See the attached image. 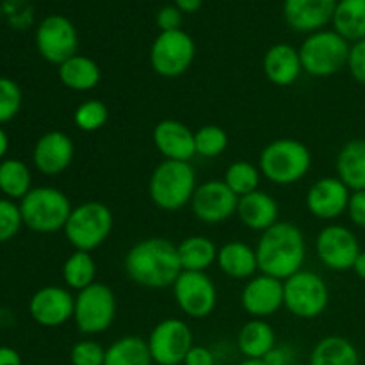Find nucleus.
Instances as JSON below:
<instances>
[{
	"mask_svg": "<svg viewBox=\"0 0 365 365\" xmlns=\"http://www.w3.org/2000/svg\"><path fill=\"white\" fill-rule=\"evenodd\" d=\"M123 266L135 285L152 291L173 287L182 273L177 245L164 237H146L135 242L125 255Z\"/></svg>",
	"mask_w": 365,
	"mask_h": 365,
	"instance_id": "obj_1",
	"label": "nucleus"
},
{
	"mask_svg": "<svg viewBox=\"0 0 365 365\" xmlns=\"http://www.w3.org/2000/svg\"><path fill=\"white\" fill-rule=\"evenodd\" d=\"M259 273L285 282L303 269L307 241L302 228L291 221H278L262 232L255 246Z\"/></svg>",
	"mask_w": 365,
	"mask_h": 365,
	"instance_id": "obj_2",
	"label": "nucleus"
},
{
	"mask_svg": "<svg viewBox=\"0 0 365 365\" xmlns=\"http://www.w3.org/2000/svg\"><path fill=\"white\" fill-rule=\"evenodd\" d=\"M259 170L271 184L292 185L303 180L312 170V152L299 139H274L260 152Z\"/></svg>",
	"mask_w": 365,
	"mask_h": 365,
	"instance_id": "obj_3",
	"label": "nucleus"
},
{
	"mask_svg": "<svg viewBox=\"0 0 365 365\" xmlns=\"http://www.w3.org/2000/svg\"><path fill=\"white\" fill-rule=\"evenodd\" d=\"M196 187H198V178L191 163L164 159L152 171L148 195L157 209L177 212L185 205H191Z\"/></svg>",
	"mask_w": 365,
	"mask_h": 365,
	"instance_id": "obj_4",
	"label": "nucleus"
},
{
	"mask_svg": "<svg viewBox=\"0 0 365 365\" xmlns=\"http://www.w3.org/2000/svg\"><path fill=\"white\" fill-rule=\"evenodd\" d=\"M349 48V41H346L334 29L312 32L303 39L298 48L303 73L317 78L337 75L342 68L348 66Z\"/></svg>",
	"mask_w": 365,
	"mask_h": 365,
	"instance_id": "obj_5",
	"label": "nucleus"
},
{
	"mask_svg": "<svg viewBox=\"0 0 365 365\" xmlns=\"http://www.w3.org/2000/svg\"><path fill=\"white\" fill-rule=\"evenodd\" d=\"M71 210L70 198L56 187H34L20 202L24 225L38 234L64 230Z\"/></svg>",
	"mask_w": 365,
	"mask_h": 365,
	"instance_id": "obj_6",
	"label": "nucleus"
},
{
	"mask_svg": "<svg viewBox=\"0 0 365 365\" xmlns=\"http://www.w3.org/2000/svg\"><path fill=\"white\" fill-rule=\"evenodd\" d=\"M114 216L102 202H84L73 207L64 227L68 242L78 252H95L109 239Z\"/></svg>",
	"mask_w": 365,
	"mask_h": 365,
	"instance_id": "obj_7",
	"label": "nucleus"
},
{
	"mask_svg": "<svg viewBox=\"0 0 365 365\" xmlns=\"http://www.w3.org/2000/svg\"><path fill=\"white\" fill-rule=\"evenodd\" d=\"M118 303L113 289L95 282L75 296L73 321L82 335H100L113 327L116 319Z\"/></svg>",
	"mask_w": 365,
	"mask_h": 365,
	"instance_id": "obj_8",
	"label": "nucleus"
},
{
	"mask_svg": "<svg viewBox=\"0 0 365 365\" xmlns=\"http://www.w3.org/2000/svg\"><path fill=\"white\" fill-rule=\"evenodd\" d=\"M330 303V289L323 277L302 269L284 282V307L299 319L323 316Z\"/></svg>",
	"mask_w": 365,
	"mask_h": 365,
	"instance_id": "obj_9",
	"label": "nucleus"
},
{
	"mask_svg": "<svg viewBox=\"0 0 365 365\" xmlns=\"http://www.w3.org/2000/svg\"><path fill=\"white\" fill-rule=\"evenodd\" d=\"M196 57V43L185 31L160 32L150 48V64L164 78H177L191 68Z\"/></svg>",
	"mask_w": 365,
	"mask_h": 365,
	"instance_id": "obj_10",
	"label": "nucleus"
},
{
	"mask_svg": "<svg viewBox=\"0 0 365 365\" xmlns=\"http://www.w3.org/2000/svg\"><path fill=\"white\" fill-rule=\"evenodd\" d=\"M171 289L178 309L191 319H205L216 310L217 289L207 273L182 271Z\"/></svg>",
	"mask_w": 365,
	"mask_h": 365,
	"instance_id": "obj_11",
	"label": "nucleus"
},
{
	"mask_svg": "<svg viewBox=\"0 0 365 365\" xmlns=\"http://www.w3.org/2000/svg\"><path fill=\"white\" fill-rule=\"evenodd\" d=\"M146 342L155 365H182L189 349L195 346L191 328L178 317H168L157 323Z\"/></svg>",
	"mask_w": 365,
	"mask_h": 365,
	"instance_id": "obj_12",
	"label": "nucleus"
},
{
	"mask_svg": "<svg viewBox=\"0 0 365 365\" xmlns=\"http://www.w3.org/2000/svg\"><path fill=\"white\" fill-rule=\"evenodd\" d=\"M36 46L39 56L50 64H63L77 53L78 34L73 21L63 14L43 18L36 29Z\"/></svg>",
	"mask_w": 365,
	"mask_h": 365,
	"instance_id": "obj_13",
	"label": "nucleus"
},
{
	"mask_svg": "<svg viewBox=\"0 0 365 365\" xmlns=\"http://www.w3.org/2000/svg\"><path fill=\"white\" fill-rule=\"evenodd\" d=\"M360 242L355 232L342 225H328L316 237V255L330 271H349L360 255Z\"/></svg>",
	"mask_w": 365,
	"mask_h": 365,
	"instance_id": "obj_14",
	"label": "nucleus"
},
{
	"mask_svg": "<svg viewBox=\"0 0 365 365\" xmlns=\"http://www.w3.org/2000/svg\"><path fill=\"white\" fill-rule=\"evenodd\" d=\"M239 198L225 180H207L198 184L191 200V210L202 223L217 225L237 214Z\"/></svg>",
	"mask_w": 365,
	"mask_h": 365,
	"instance_id": "obj_15",
	"label": "nucleus"
},
{
	"mask_svg": "<svg viewBox=\"0 0 365 365\" xmlns=\"http://www.w3.org/2000/svg\"><path fill=\"white\" fill-rule=\"evenodd\" d=\"M351 191L339 177H323L314 182L305 196L307 210L314 217L334 221L348 210Z\"/></svg>",
	"mask_w": 365,
	"mask_h": 365,
	"instance_id": "obj_16",
	"label": "nucleus"
},
{
	"mask_svg": "<svg viewBox=\"0 0 365 365\" xmlns=\"http://www.w3.org/2000/svg\"><path fill=\"white\" fill-rule=\"evenodd\" d=\"M241 305L252 319H267L284 307V282L259 273L246 282Z\"/></svg>",
	"mask_w": 365,
	"mask_h": 365,
	"instance_id": "obj_17",
	"label": "nucleus"
},
{
	"mask_svg": "<svg viewBox=\"0 0 365 365\" xmlns=\"http://www.w3.org/2000/svg\"><path fill=\"white\" fill-rule=\"evenodd\" d=\"M75 296L68 287L59 285H46L34 292L29 302V312L38 324L45 328L63 327L73 319Z\"/></svg>",
	"mask_w": 365,
	"mask_h": 365,
	"instance_id": "obj_18",
	"label": "nucleus"
},
{
	"mask_svg": "<svg viewBox=\"0 0 365 365\" xmlns=\"http://www.w3.org/2000/svg\"><path fill=\"white\" fill-rule=\"evenodd\" d=\"M75 157V145L68 134L52 130L43 134L32 150V163L39 173L56 177L71 166Z\"/></svg>",
	"mask_w": 365,
	"mask_h": 365,
	"instance_id": "obj_19",
	"label": "nucleus"
},
{
	"mask_svg": "<svg viewBox=\"0 0 365 365\" xmlns=\"http://www.w3.org/2000/svg\"><path fill=\"white\" fill-rule=\"evenodd\" d=\"M339 0H284V18L296 32L323 31L331 24Z\"/></svg>",
	"mask_w": 365,
	"mask_h": 365,
	"instance_id": "obj_20",
	"label": "nucleus"
},
{
	"mask_svg": "<svg viewBox=\"0 0 365 365\" xmlns=\"http://www.w3.org/2000/svg\"><path fill=\"white\" fill-rule=\"evenodd\" d=\"M153 145L166 160L191 163L196 157L195 132L178 120H163L153 128Z\"/></svg>",
	"mask_w": 365,
	"mask_h": 365,
	"instance_id": "obj_21",
	"label": "nucleus"
},
{
	"mask_svg": "<svg viewBox=\"0 0 365 365\" xmlns=\"http://www.w3.org/2000/svg\"><path fill=\"white\" fill-rule=\"evenodd\" d=\"M262 70L267 81L280 88L292 86L303 73L298 48L289 43H277L269 46L262 59Z\"/></svg>",
	"mask_w": 365,
	"mask_h": 365,
	"instance_id": "obj_22",
	"label": "nucleus"
},
{
	"mask_svg": "<svg viewBox=\"0 0 365 365\" xmlns=\"http://www.w3.org/2000/svg\"><path fill=\"white\" fill-rule=\"evenodd\" d=\"M235 216L241 220L246 228L253 232H266L267 228L278 223L280 216V207L278 202L266 191H255L239 198L237 214Z\"/></svg>",
	"mask_w": 365,
	"mask_h": 365,
	"instance_id": "obj_23",
	"label": "nucleus"
},
{
	"mask_svg": "<svg viewBox=\"0 0 365 365\" xmlns=\"http://www.w3.org/2000/svg\"><path fill=\"white\" fill-rule=\"evenodd\" d=\"M217 267L234 280H250L259 271V260L253 246L242 241H228L217 250Z\"/></svg>",
	"mask_w": 365,
	"mask_h": 365,
	"instance_id": "obj_24",
	"label": "nucleus"
},
{
	"mask_svg": "<svg viewBox=\"0 0 365 365\" xmlns=\"http://www.w3.org/2000/svg\"><path fill=\"white\" fill-rule=\"evenodd\" d=\"M57 75L64 88L77 93L93 91L95 88H98L100 81H102V70H100L98 63L82 53H75L73 57L59 64Z\"/></svg>",
	"mask_w": 365,
	"mask_h": 365,
	"instance_id": "obj_25",
	"label": "nucleus"
},
{
	"mask_svg": "<svg viewBox=\"0 0 365 365\" xmlns=\"http://www.w3.org/2000/svg\"><path fill=\"white\" fill-rule=\"evenodd\" d=\"M335 170L349 191H365V139H351L342 146Z\"/></svg>",
	"mask_w": 365,
	"mask_h": 365,
	"instance_id": "obj_26",
	"label": "nucleus"
},
{
	"mask_svg": "<svg viewBox=\"0 0 365 365\" xmlns=\"http://www.w3.org/2000/svg\"><path fill=\"white\" fill-rule=\"evenodd\" d=\"M277 346V334L266 319H250L239 330L237 348L245 359L264 360Z\"/></svg>",
	"mask_w": 365,
	"mask_h": 365,
	"instance_id": "obj_27",
	"label": "nucleus"
},
{
	"mask_svg": "<svg viewBox=\"0 0 365 365\" xmlns=\"http://www.w3.org/2000/svg\"><path fill=\"white\" fill-rule=\"evenodd\" d=\"M309 365H362V362L351 341L341 335H328L314 346Z\"/></svg>",
	"mask_w": 365,
	"mask_h": 365,
	"instance_id": "obj_28",
	"label": "nucleus"
},
{
	"mask_svg": "<svg viewBox=\"0 0 365 365\" xmlns=\"http://www.w3.org/2000/svg\"><path fill=\"white\" fill-rule=\"evenodd\" d=\"M182 271H200L205 273L217 260V246L207 235H189L177 245Z\"/></svg>",
	"mask_w": 365,
	"mask_h": 365,
	"instance_id": "obj_29",
	"label": "nucleus"
},
{
	"mask_svg": "<svg viewBox=\"0 0 365 365\" xmlns=\"http://www.w3.org/2000/svg\"><path fill=\"white\" fill-rule=\"evenodd\" d=\"M331 24L334 31L346 41H362L365 39V0H339Z\"/></svg>",
	"mask_w": 365,
	"mask_h": 365,
	"instance_id": "obj_30",
	"label": "nucleus"
},
{
	"mask_svg": "<svg viewBox=\"0 0 365 365\" xmlns=\"http://www.w3.org/2000/svg\"><path fill=\"white\" fill-rule=\"evenodd\" d=\"M103 365H153L148 342L138 335H127L106 348Z\"/></svg>",
	"mask_w": 365,
	"mask_h": 365,
	"instance_id": "obj_31",
	"label": "nucleus"
},
{
	"mask_svg": "<svg viewBox=\"0 0 365 365\" xmlns=\"http://www.w3.org/2000/svg\"><path fill=\"white\" fill-rule=\"evenodd\" d=\"M63 280L68 289L82 291L96 282V262L89 252L75 250L63 264Z\"/></svg>",
	"mask_w": 365,
	"mask_h": 365,
	"instance_id": "obj_32",
	"label": "nucleus"
},
{
	"mask_svg": "<svg viewBox=\"0 0 365 365\" xmlns=\"http://www.w3.org/2000/svg\"><path fill=\"white\" fill-rule=\"evenodd\" d=\"M32 189V175L25 163L6 159L0 163V191L7 198H24Z\"/></svg>",
	"mask_w": 365,
	"mask_h": 365,
	"instance_id": "obj_33",
	"label": "nucleus"
},
{
	"mask_svg": "<svg viewBox=\"0 0 365 365\" xmlns=\"http://www.w3.org/2000/svg\"><path fill=\"white\" fill-rule=\"evenodd\" d=\"M225 184L230 187L237 198L255 192L260 189V180H262V173H260L259 166L248 160H235L225 171Z\"/></svg>",
	"mask_w": 365,
	"mask_h": 365,
	"instance_id": "obj_34",
	"label": "nucleus"
},
{
	"mask_svg": "<svg viewBox=\"0 0 365 365\" xmlns=\"http://www.w3.org/2000/svg\"><path fill=\"white\" fill-rule=\"evenodd\" d=\"M196 155L203 159L220 157L228 148V134L220 125H203L195 132Z\"/></svg>",
	"mask_w": 365,
	"mask_h": 365,
	"instance_id": "obj_35",
	"label": "nucleus"
},
{
	"mask_svg": "<svg viewBox=\"0 0 365 365\" xmlns=\"http://www.w3.org/2000/svg\"><path fill=\"white\" fill-rule=\"evenodd\" d=\"M109 120V109L98 98L84 100L77 106L73 113V123L82 132H98Z\"/></svg>",
	"mask_w": 365,
	"mask_h": 365,
	"instance_id": "obj_36",
	"label": "nucleus"
},
{
	"mask_svg": "<svg viewBox=\"0 0 365 365\" xmlns=\"http://www.w3.org/2000/svg\"><path fill=\"white\" fill-rule=\"evenodd\" d=\"M21 109V89L13 78L0 77V125L13 120Z\"/></svg>",
	"mask_w": 365,
	"mask_h": 365,
	"instance_id": "obj_37",
	"label": "nucleus"
},
{
	"mask_svg": "<svg viewBox=\"0 0 365 365\" xmlns=\"http://www.w3.org/2000/svg\"><path fill=\"white\" fill-rule=\"evenodd\" d=\"M21 220L20 205L9 198H0V242H7L20 232Z\"/></svg>",
	"mask_w": 365,
	"mask_h": 365,
	"instance_id": "obj_38",
	"label": "nucleus"
},
{
	"mask_svg": "<svg viewBox=\"0 0 365 365\" xmlns=\"http://www.w3.org/2000/svg\"><path fill=\"white\" fill-rule=\"evenodd\" d=\"M71 365H103L106 348L93 339L75 342L70 351Z\"/></svg>",
	"mask_w": 365,
	"mask_h": 365,
	"instance_id": "obj_39",
	"label": "nucleus"
},
{
	"mask_svg": "<svg viewBox=\"0 0 365 365\" xmlns=\"http://www.w3.org/2000/svg\"><path fill=\"white\" fill-rule=\"evenodd\" d=\"M348 70L359 84L365 86V39L353 43L349 48Z\"/></svg>",
	"mask_w": 365,
	"mask_h": 365,
	"instance_id": "obj_40",
	"label": "nucleus"
},
{
	"mask_svg": "<svg viewBox=\"0 0 365 365\" xmlns=\"http://www.w3.org/2000/svg\"><path fill=\"white\" fill-rule=\"evenodd\" d=\"M182 13L177 6H164L157 11L155 14V24L160 29V32H171V31H180L182 29Z\"/></svg>",
	"mask_w": 365,
	"mask_h": 365,
	"instance_id": "obj_41",
	"label": "nucleus"
},
{
	"mask_svg": "<svg viewBox=\"0 0 365 365\" xmlns=\"http://www.w3.org/2000/svg\"><path fill=\"white\" fill-rule=\"evenodd\" d=\"M346 214H348L349 220H351V223L355 227L364 228L365 230V191L351 192Z\"/></svg>",
	"mask_w": 365,
	"mask_h": 365,
	"instance_id": "obj_42",
	"label": "nucleus"
},
{
	"mask_svg": "<svg viewBox=\"0 0 365 365\" xmlns=\"http://www.w3.org/2000/svg\"><path fill=\"white\" fill-rule=\"evenodd\" d=\"M264 362H266V365H294L296 351L289 344H277L266 356H264Z\"/></svg>",
	"mask_w": 365,
	"mask_h": 365,
	"instance_id": "obj_43",
	"label": "nucleus"
},
{
	"mask_svg": "<svg viewBox=\"0 0 365 365\" xmlns=\"http://www.w3.org/2000/svg\"><path fill=\"white\" fill-rule=\"evenodd\" d=\"M182 365H216V356L207 346H192Z\"/></svg>",
	"mask_w": 365,
	"mask_h": 365,
	"instance_id": "obj_44",
	"label": "nucleus"
},
{
	"mask_svg": "<svg viewBox=\"0 0 365 365\" xmlns=\"http://www.w3.org/2000/svg\"><path fill=\"white\" fill-rule=\"evenodd\" d=\"M0 365H21V356L9 346H0Z\"/></svg>",
	"mask_w": 365,
	"mask_h": 365,
	"instance_id": "obj_45",
	"label": "nucleus"
},
{
	"mask_svg": "<svg viewBox=\"0 0 365 365\" xmlns=\"http://www.w3.org/2000/svg\"><path fill=\"white\" fill-rule=\"evenodd\" d=\"M203 0H175V6L184 14H192L202 7Z\"/></svg>",
	"mask_w": 365,
	"mask_h": 365,
	"instance_id": "obj_46",
	"label": "nucleus"
},
{
	"mask_svg": "<svg viewBox=\"0 0 365 365\" xmlns=\"http://www.w3.org/2000/svg\"><path fill=\"white\" fill-rule=\"evenodd\" d=\"M353 271H355L360 280L365 282V252H360L359 259L355 260V266H353Z\"/></svg>",
	"mask_w": 365,
	"mask_h": 365,
	"instance_id": "obj_47",
	"label": "nucleus"
},
{
	"mask_svg": "<svg viewBox=\"0 0 365 365\" xmlns=\"http://www.w3.org/2000/svg\"><path fill=\"white\" fill-rule=\"evenodd\" d=\"M7 148H9V138H7L6 130L0 127V159L7 153Z\"/></svg>",
	"mask_w": 365,
	"mask_h": 365,
	"instance_id": "obj_48",
	"label": "nucleus"
},
{
	"mask_svg": "<svg viewBox=\"0 0 365 365\" xmlns=\"http://www.w3.org/2000/svg\"><path fill=\"white\" fill-rule=\"evenodd\" d=\"M239 365H266L264 360H255V359H245Z\"/></svg>",
	"mask_w": 365,
	"mask_h": 365,
	"instance_id": "obj_49",
	"label": "nucleus"
}]
</instances>
